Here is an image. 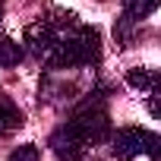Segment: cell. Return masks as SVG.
Masks as SVG:
<instances>
[{
	"instance_id": "2",
	"label": "cell",
	"mask_w": 161,
	"mask_h": 161,
	"mask_svg": "<svg viewBox=\"0 0 161 161\" xmlns=\"http://www.w3.org/2000/svg\"><path fill=\"white\" fill-rule=\"evenodd\" d=\"M101 60V35L92 25H79L76 19L63 25L54 54L47 57L51 69H79Z\"/></svg>"
},
{
	"instance_id": "8",
	"label": "cell",
	"mask_w": 161,
	"mask_h": 161,
	"mask_svg": "<svg viewBox=\"0 0 161 161\" xmlns=\"http://www.w3.org/2000/svg\"><path fill=\"white\" fill-rule=\"evenodd\" d=\"M22 60V47L13 41V38H3L0 35V66H16Z\"/></svg>"
},
{
	"instance_id": "3",
	"label": "cell",
	"mask_w": 161,
	"mask_h": 161,
	"mask_svg": "<svg viewBox=\"0 0 161 161\" xmlns=\"http://www.w3.org/2000/svg\"><path fill=\"white\" fill-rule=\"evenodd\" d=\"M111 152L117 158H136V155H148L155 161H161V136L142 126H123L111 136Z\"/></svg>"
},
{
	"instance_id": "10",
	"label": "cell",
	"mask_w": 161,
	"mask_h": 161,
	"mask_svg": "<svg viewBox=\"0 0 161 161\" xmlns=\"http://www.w3.org/2000/svg\"><path fill=\"white\" fill-rule=\"evenodd\" d=\"M148 111L161 120V95H148Z\"/></svg>"
},
{
	"instance_id": "6",
	"label": "cell",
	"mask_w": 161,
	"mask_h": 161,
	"mask_svg": "<svg viewBox=\"0 0 161 161\" xmlns=\"http://www.w3.org/2000/svg\"><path fill=\"white\" fill-rule=\"evenodd\" d=\"M158 3H161V0H123V13L139 22V19L152 16V13L158 10Z\"/></svg>"
},
{
	"instance_id": "5",
	"label": "cell",
	"mask_w": 161,
	"mask_h": 161,
	"mask_svg": "<svg viewBox=\"0 0 161 161\" xmlns=\"http://www.w3.org/2000/svg\"><path fill=\"white\" fill-rule=\"evenodd\" d=\"M25 123V117H22V111L7 98V95H0V136L3 133H13V130H19Z\"/></svg>"
},
{
	"instance_id": "4",
	"label": "cell",
	"mask_w": 161,
	"mask_h": 161,
	"mask_svg": "<svg viewBox=\"0 0 161 161\" xmlns=\"http://www.w3.org/2000/svg\"><path fill=\"white\" fill-rule=\"evenodd\" d=\"M126 82H130L133 89H142V92H161V73H158V69H142V66H136V69L126 73Z\"/></svg>"
},
{
	"instance_id": "9",
	"label": "cell",
	"mask_w": 161,
	"mask_h": 161,
	"mask_svg": "<svg viewBox=\"0 0 161 161\" xmlns=\"http://www.w3.org/2000/svg\"><path fill=\"white\" fill-rule=\"evenodd\" d=\"M38 158H41V155H38V148H35V145H19L7 161H38Z\"/></svg>"
},
{
	"instance_id": "7",
	"label": "cell",
	"mask_w": 161,
	"mask_h": 161,
	"mask_svg": "<svg viewBox=\"0 0 161 161\" xmlns=\"http://www.w3.org/2000/svg\"><path fill=\"white\" fill-rule=\"evenodd\" d=\"M133 35H136V19L123 13V16L117 19V25H114V38H117L120 47H130V44H133Z\"/></svg>"
},
{
	"instance_id": "1",
	"label": "cell",
	"mask_w": 161,
	"mask_h": 161,
	"mask_svg": "<svg viewBox=\"0 0 161 161\" xmlns=\"http://www.w3.org/2000/svg\"><path fill=\"white\" fill-rule=\"evenodd\" d=\"M104 89H95L89 92L92 98H86L79 104V111L60 123L54 133H51V148L57 155V161H79L82 152L92 145V142H101L111 136V120H108V111H104Z\"/></svg>"
}]
</instances>
